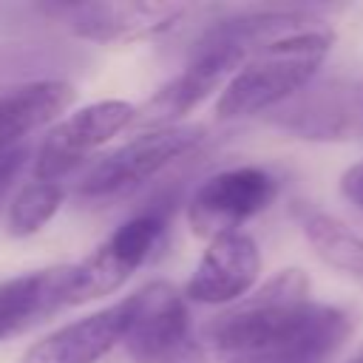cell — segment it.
Masks as SVG:
<instances>
[{"instance_id": "cell-16", "label": "cell", "mask_w": 363, "mask_h": 363, "mask_svg": "<svg viewBox=\"0 0 363 363\" xmlns=\"http://www.w3.org/2000/svg\"><path fill=\"white\" fill-rule=\"evenodd\" d=\"M26 159H28V147L26 145L0 153V201L6 199V193L14 184V179L20 176V170L26 167Z\"/></svg>"}, {"instance_id": "cell-12", "label": "cell", "mask_w": 363, "mask_h": 363, "mask_svg": "<svg viewBox=\"0 0 363 363\" xmlns=\"http://www.w3.org/2000/svg\"><path fill=\"white\" fill-rule=\"evenodd\" d=\"M65 284L68 264L0 281V343L65 309Z\"/></svg>"}, {"instance_id": "cell-15", "label": "cell", "mask_w": 363, "mask_h": 363, "mask_svg": "<svg viewBox=\"0 0 363 363\" xmlns=\"http://www.w3.org/2000/svg\"><path fill=\"white\" fill-rule=\"evenodd\" d=\"M62 184L57 182H45V179H34L31 184H26L9 204V216H6V230L14 238H26L40 233L54 213L62 204Z\"/></svg>"}, {"instance_id": "cell-18", "label": "cell", "mask_w": 363, "mask_h": 363, "mask_svg": "<svg viewBox=\"0 0 363 363\" xmlns=\"http://www.w3.org/2000/svg\"><path fill=\"white\" fill-rule=\"evenodd\" d=\"M352 363H363V354H360V357H354V360H352Z\"/></svg>"}, {"instance_id": "cell-11", "label": "cell", "mask_w": 363, "mask_h": 363, "mask_svg": "<svg viewBox=\"0 0 363 363\" xmlns=\"http://www.w3.org/2000/svg\"><path fill=\"white\" fill-rule=\"evenodd\" d=\"M357 102L337 82L306 85L298 96L272 111L269 122L303 139H340L357 125Z\"/></svg>"}, {"instance_id": "cell-5", "label": "cell", "mask_w": 363, "mask_h": 363, "mask_svg": "<svg viewBox=\"0 0 363 363\" xmlns=\"http://www.w3.org/2000/svg\"><path fill=\"white\" fill-rule=\"evenodd\" d=\"M164 210H142L119 224L88 258L68 264L65 303L79 306L116 292L156 250L164 233Z\"/></svg>"}, {"instance_id": "cell-1", "label": "cell", "mask_w": 363, "mask_h": 363, "mask_svg": "<svg viewBox=\"0 0 363 363\" xmlns=\"http://www.w3.org/2000/svg\"><path fill=\"white\" fill-rule=\"evenodd\" d=\"M349 332V315L309 301L306 272L289 267L216 315L204 337L227 363H326Z\"/></svg>"}, {"instance_id": "cell-13", "label": "cell", "mask_w": 363, "mask_h": 363, "mask_svg": "<svg viewBox=\"0 0 363 363\" xmlns=\"http://www.w3.org/2000/svg\"><path fill=\"white\" fill-rule=\"evenodd\" d=\"M74 102V88L62 79L23 82L0 94V153L23 147V139L54 122Z\"/></svg>"}, {"instance_id": "cell-3", "label": "cell", "mask_w": 363, "mask_h": 363, "mask_svg": "<svg viewBox=\"0 0 363 363\" xmlns=\"http://www.w3.org/2000/svg\"><path fill=\"white\" fill-rule=\"evenodd\" d=\"M204 139L201 125H173L159 130H142L122 147L105 153L79 182V199L113 201L139 190L147 179L162 173L176 159L187 156Z\"/></svg>"}, {"instance_id": "cell-17", "label": "cell", "mask_w": 363, "mask_h": 363, "mask_svg": "<svg viewBox=\"0 0 363 363\" xmlns=\"http://www.w3.org/2000/svg\"><path fill=\"white\" fill-rule=\"evenodd\" d=\"M340 196L363 213V159H357L354 164H349L343 170V176H340Z\"/></svg>"}, {"instance_id": "cell-7", "label": "cell", "mask_w": 363, "mask_h": 363, "mask_svg": "<svg viewBox=\"0 0 363 363\" xmlns=\"http://www.w3.org/2000/svg\"><path fill=\"white\" fill-rule=\"evenodd\" d=\"M133 122H136V108L125 99H102L74 111L43 136L34 156V176L45 182H57Z\"/></svg>"}, {"instance_id": "cell-6", "label": "cell", "mask_w": 363, "mask_h": 363, "mask_svg": "<svg viewBox=\"0 0 363 363\" xmlns=\"http://www.w3.org/2000/svg\"><path fill=\"white\" fill-rule=\"evenodd\" d=\"M278 196V182L269 170L241 164L210 176L187 201V224L201 238L235 233L244 221L264 213Z\"/></svg>"}, {"instance_id": "cell-9", "label": "cell", "mask_w": 363, "mask_h": 363, "mask_svg": "<svg viewBox=\"0 0 363 363\" xmlns=\"http://www.w3.org/2000/svg\"><path fill=\"white\" fill-rule=\"evenodd\" d=\"M261 272V252L252 235L235 230L216 235L199 258L184 298L199 303H238L247 298Z\"/></svg>"}, {"instance_id": "cell-8", "label": "cell", "mask_w": 363, "mask_h": 363, "mask_svg": "<svg viewBox=\"0 0 363 363\" xmlns=\"http://www.w3.org/2000/svg\"><path fill=\"white\" fill-rule=\"evenodd\" d=\"M65 26L91 43L119 45V43H139L153 40L176 28L187 17L184 3H71L60 6Z\"/></svg>"}, {"instance_id": "cell-14", "label": "cell", "mask_w": 363, "mask_h": 363, "mask_svg": "<svg viewBox=\"0 0 363 363\" xmlns=\"http://www.w3.org/2000/svg\"><path fill=\"white\" fill-rule=\"evenodd\" d=\"M298 221H301L303 238L309 241V247L323 264L363 281V235L360 233H354L340 218L315 207H301Z\"/></svg>"}, {"instance_id": "cell-10", "label": "cell", "mask_w": 363, "mask_h": 363, "mask_svg": "<svg viewBox=\"0 0 363 363\" xmlns=\"http://www.w3.org/2000/svg\"><path fill=\"white\" fill-rule=\"evenodd\" d=\"M128 326L130 301L125 298L113 306H105L54 329L51 335L28 346L20 363H96L125 340Z\"/></svg>"}, {"instance_id": "cell-2", "label": "cell", "mask_w": 363, "mask_h": 363, "mask_svg": "<svg viewBox=\"0 0 363 363\" xmlns=\"http://www.w3.org/2000/svg\"><path fill=\"white\" fill-rule=\"evenodd\" d=\"M329 48L332 31L320 26V20L261 45L218 94V119L272 113L312 85L318 68L329 57Z\"/></svg>"}, {"instance_id": "cell-4", "label": "cell", "mask_w": 363, "mask_h": 363, "mask_svg": "<svg viewBox=\"0 0 363 363\" xmlns=\"http://www.w3.org/2000/svg\"><path fill=\"white\" fill-rule=\"evenodd\" d=\"M130 301V326L122 340L133 363H204L190 329L184 295L167 281H150Z\"/></svg>"}]
</instances>
